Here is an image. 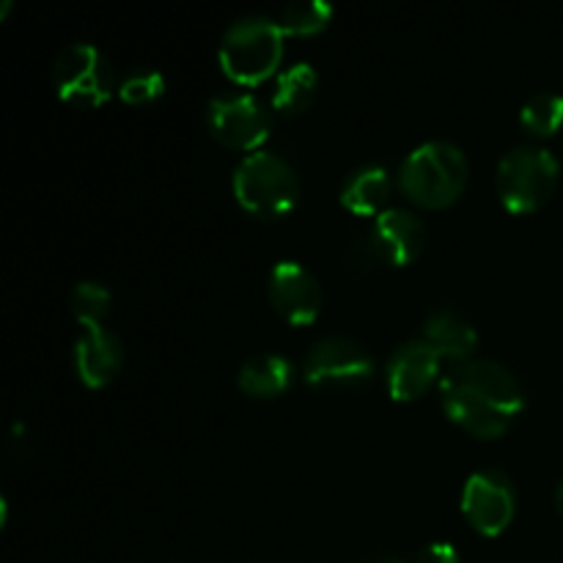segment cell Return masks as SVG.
Instances as JSON below:
<instances>
[{"instance_id": "cell-1", "label": "cell", "mask_w": 563, "mask_h": 563, "mask_svg": "<svg viewBox=\"0 0 563 563\" xmlns=\"http://www.w3.org/2000/svg\"><path fill=\"white\" fill-rule=\"evenodd\" d=\"M443 412L478 440H495L526 407V390L515 374L489 357L456 363L440 379Z\"/></svg>"}, {"instance_id": "cell-2", "label": "cell", "mask_w": 563, "mask_h": 563, "mask_svg": "<svg viewBox=\"0 0 563 563\" xmlns=\"http://www.w3.org/2000/svg\"><path fill=\"white\" fill-rule=\"evenodd\" d=\"M467 174V157L456 143L429 141L407 154L396 181L407 201L416 207L443 209L462 196Z\"/></svg>"}, {"instance_id": "cell-3", "label": "cell", "mask_w": 563, "mask_h": 563, "mask_svg": "<svg viewBox=\"0 0 563 563\" xmlns=\"http://www.w3.org/2000/svg\"><path fill=\"white\" fill-rule=\"evenodd\" d=\"M220 69L236 86H258L284 60V31L269 16H242L220 38Z\"/></svg>"}, {"instance_id": "cell-4", "label": "cell", "mask_w": 563, "mask_h": 563, "mask_svg": "<svg viewBox=\"0 0 563 563\" xmlns=\"http://www.w3.org/2000/svg\"><path fill=\"white\" fill-rule=\"evenodd\" d=\"M231 187L236 203L262 220L284 218L300 201V176L295 165L267 148L247 154L236 165Z\"/></svg>"}, {"instance_id": "cell-5", "label": "cell", "mask_w": 563, "mask_h": 563, "mask_svg": "<svg viewBox=\"0 0 563 563\" xmlns=\"http://www.w3.org/2000/svg\"><path fill=\"white\" fill-rule=\"evenodd\" d=\"M561 179V163L544 146L509 148L495 168V190L500 203L515 214H531L550 201Z\"/></svg>"}, {"instance_id": "cell-6", "label": "cell", "mask_w": 563, "mask_h": 563, "mask_svg": "<svg viewBox=\"0 0 563 563\" xmlns=\"http://www.w3.org/2000/svg\"><path fill=\"white\" fill-rule=\"evenodd\" d=\"M55 91L64 102L77 108H99L115 91V75L110 60L97 44H66L53 60Z\"/></svg>"}, {"instance_id": "cell-7", "label": "cell", "mask_w": 563, "mask_h": 563, "mask_svg": "<svg viewBox=\"0 0 563 563\" xmlns=\"http://www.w3.org/2000/svg\"><path fill=\"white\" fill-rule=\"evenodd\" d=\"M207 130L220 146L253 154L269 137L273 115L251 93H220L207 104Z\"/></svg>"}, {"instance_id": "cell-8", "label": "cell", "mask_w": 563, "mask_h": 563, "mask_svg": "<svg viewBox=\"0 0 563 563\" xmlns=\"http://www.w3.org/2000/svg\"><path fill=\"white\" fill-rule=\"evenodd\" d=\"M374 372H377V363L372 352L361 341L344 339V335L319 339L302 363V377L313 388H357V385H366Z\"/></svg>"}, {"instance_id": "cell-9", "label": "cell", "mask_w": 563, "mask_h": 563, "mask_svg": "<svg viewBox=\"0 0 563 563\" xmlns=\"http://www.w3.org/2000/svg\"><path fill=\"white\" fill-rule=\"evenodd\" d=\"M462 515L482 537H500L517 515L515 484L500 471H478L462 489Z\"/></svg>"}, {"instance_id": "cell-10", "label": "cell", "mask_w": 563, "mask_h": 563, "mask_svg": "<svg viewBox=\"0 0 563 563\" xmlns=\"http://www.w3.org/2000/svg\"><path fill=\"white\" fill-rule=\"evenodd\" d=\"M267 297L273 311L295 328L317 322L324 306L322 284L300 262H278L269 269Z\"/></svg>"}, {"instance_id": "cell-11", "label": "cell", "mask_w": 563, "mask_h": 563, "mask_svg": "<svg viewBox=\"0 0 563 563\" xmlns=\"http://www.w3.org/2000/svg\"><path fill=\"white\" fill-rule=\"evenodd\" d=\"M427 247V225L416 212L401 207H390L379 218H374L368 231V256L390 267H407L416 262Z\"/></svg>"}, {"instance_id": "cell-12", "label": "cell", "mask_w": 563, "mask_h": 563, "mask_svg": "<svg viewBox=\"0 0 563 563\" xmlns=\"http://www.w3.org/2000/svg\"><path fill=\"white\" fill-rule=\"evenodd\" d=\"M440 361L421 339L405 341L399 350L390 355L385 368V383L394 401H416L440 379Z\"/></svg>"}, {"instance_id": "cell-13", "label": "cell", "mask_w": 563, "mask_h": 563, "mask_svg": "<svg viewBox=\"0 0 563 563\" xmlns=\"http://www.w3.org/2000/svg\"><path fill=\"white\" fill-rule=\"evenodd\" d=\"M121 366H124V346L119 335L104 324L82 328L75 344V372L80 383L88 388H104L119 377Z\"/></svg>"}, {"instance_id": "cell-14", "label": "cell", "mask_w": 563, "mask_h": 563, "mask_svg": "<svg viewBox=\"0 0 563 563\" xmlns=\"http://www.w3.org/2000/svg\"><path fill=\"white\" fill-rule=\"evenodd\" d=\"M418 339L440 357V361L465 363L471 361L478 346V333L462 313L451 308H440L423 322V330Z\"/></svg>"}, {"instance_id": "cell-15", "label": "cell", "mask_w": 563, "mask_h": 563, "mask_svg": "<svg viewBox=\"0 0 563 563\" xmlns=\"http://www.w3.org/2000/svg\"><path fill=\"white\" fill-rule=\"evenodd\" d=\"M394 196V179L383 165H363L346 176L341 187V207L361 218H379L388 212V201Z\"/></svg>"}, {"instance_id": "cell-16", "label": "cell", "mask_w": 563, "mask_h": 563, "mask_svg": "<svg viewBox=\"0 0 563 563\" xmlns=\"http://www.w3.org/2000/svg\"><path fill=\"white\" fill-rule=\"evenodd\" d=\"M291 377H295V368L286 357L273 355V352H258L242 363L236 385L251 399H275L284 390H289Z\"/></svg>"}, {"instance_id": "cell-17", "label": "cell", "mask_w": 563, "mask_h": 563, "mask_svg": "<svg viewBox=\"0 0 563 563\" xmlns=\"http://www.w3.org/2000/svg\"><path fill=\"white\" fill-rule=\"evenodd\" d=\"M319 93V75L311 64H295L280 71L273 91V108L284 115H300Z\"/></svg>"}, {"instance_id": "cell-18", "label": "cell", "mask_w": 563, "mask_h": 563, "mask_svg": "<svg viewBox=\"0 0 563 563\" xmlns=\"http://www.w3.org/2000/svg\"><path fill=\"white\" fill-rule=\"evenodd\" d=\"M333 20V5L324 0H295L278 14V27L284 36H317Z\"/></svg>"}, {"instance_id": "cell-19", "label": "cell", "mask_w": 563, "mask_h": 563, "mask_svg": "<svg viewBox=\"0 0 563 563\" xmlns=\"http://www.w3.org/2000/svg\"><path fill=\"white\" fill-rule=\"evenodd\" d=\"M522 130L537 137H550L563 126V97L553 91H539L522 104L520 110Z\"/></svg>"}, {"instance_id": "cell-20", "label": "cell", "mask_w": 563, "mask_h": 563, "mask_svg": "<svg viewBox=\"0 0 563 563\" xmlns=\"http://www.w3.org/2000/svg\"><path fill=\"white\" fill-rule=\"evenodd\" d=\"M69 306L82 328H97V324H104V319H108L110 306H113V295L99 280H82L71 291Z\"/></svg>"}, {"instance_id": "cell-21", "label": "cell", "mask_w": 563, "mask_h": 563, "mask_svg": "<svg viewBox=\"0 0 563 563\" xmlns=\"http://www.w3.org/2000/svg\"><path fill=\"white\" fill-rule=\"evenodd\" d=\"M165 93V77L154 69H137L119 86V97L130 104H148Z\"/></svg>"}, {"instance_id": "cell-22", "label": "cell", "mask_w": 563, "mask_h": 563, "mask_svg": "<svg viewBox=\"0 0 563 563\" xmlns=\"http://www.w3.org/2000/svg\"><path fill=\"white\" fill-rule=\"evenodd\" d=\"M412 563H460V555H456L454 544L434 542V544H427Z\"/></svg>"}, {"instance_id": "cell-23", "label": "cell", "mask_w": 563, "mask_h": 563, "mask_svg": "<svg viewBox=\"0 0 563 563\" xmlns=\"http://www.w3.org/2000/svg\"><path fill=\"white\" fill-rule=\"evenodd\" d=\"M555 509H559V515L563 517V482L555 487Z\"/></svg>"}, {"instance_id": "cell-24", "label": "cell", "mask_w": 563, "mask_h": 563, "mask_svg": "<svg viewBox=\"0 0 563 563\" xmlns=\"http://www.w3.org/2000/svg\"><path fill=\"white\" fill-rule=\"evenodd\" d=\"M374 563H407V561H401V559H379V561H374Z\"/></svg>"}]
</instances>
